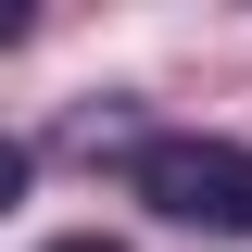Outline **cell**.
Returning a JSON list of instances; mask_svg holds the SVG:
<instances>
[{"label": "cell", "mask_w": 252, "mask_h": 252, "mask_svg": "<svg viewBox=\"0 0 252 252\" xmlns=\"http://www.w3.org/2000/svg\"><path fill=\"white\" fill-rule=\"evenodd\" d=\"M126 189L177 227H215V240H252V152L240 139H152L126 164Z\"/></svg>", "instance_id": "obj_1"}, {"label": "cell", "mask_w": 252, "mask_h": 252, "mask_svg": "<svg viewBox=\"0 0 252 252\" xmlns=\"http://www.w3.org/2000/svg\"><path fill=\"white\" fill-rule=\"evenodd\" d=\"M51 252H126V240H101V227H76V240H51Z\"/></svg>", "instance_id": "obj_2"}]
</instances>
